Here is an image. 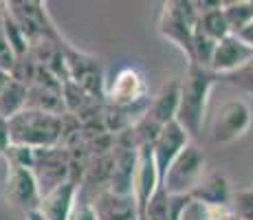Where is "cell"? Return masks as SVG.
<instances>
[{
    "label": "cell",
    "instance_id": "2e32d148",
    "mask_svg": "<svg viewBox=\"0 0 253 220\" xmlns=\"http://www.w3.org/2000/svg\"><path fill=\"white\" fill-rule=\"evenodd\" d=\"M196 29L201 33H205L207 38L216 40V42H220L222 38L231 36V29H229V24H227V18H225V11H222V7L201 13V16H198Z\"/></svg>",
    "mask_w": 253,
    "mask_h": 220
},
{
    "label": "cell",
    "instance_id": "d4e9b609",
    "mask_svg": "<svg viewBox=\"0 0 253 220\" xmlns=\"http://www.w3.org/2000/svg\"><path fill=\"white\" fill-rule=\"evenodd\" d=\"M9 80H11V75H9L7 71H2V68H0V92L4 90V86L9 84Z\"/></svg>",
    "mask_w": 253,
    "mask_h": 220
},
{
    "label": "cell",
    "instance_id": "e0dca14e",
    "mask_svg": "<svg viewBox=\"0 0 253 220\" xmlns=\"http://www.w3.org/2000/svg\"><path fill=\"white\" fill-rule=\"evenodd\" d=\"M222 11H225L227 24H229L233 36H238V33H240L247 24L253 22L251 0H233V2H222Z\"/></svg>",
    "mask_w": 253,
    "mask_h": 220
},
{
    "label": "cell",
    "instance_id": "6da1fadb",
    "mask_svg": "<svg viewBox=\"0 0 253 220\" xmlns=\"http://www.w3.org/2000/svg\"><path fill=\"white\" fill-rule=\"evenodd\" d=\"M222 77L216 75L211 68H203L198 64H187L185 77L181 80V104H178V126L196 139L203 130L209 106L211 90Z\"/></svg>",
    "mask_w": 253,
    "mask_h": 220
},
{
    "label": "cell",
    "instance_id": "603a6c76",
    "mask_svg": "<svg viewBox=\"0 0 253 220\" xmlns=\"http://www.w3.org/2000/svg\"><path fill=\"white\" fill-rule=\"evenodd\" d=\"M11 148V132H9V121L0 117V156L4 159L7 150Z\"/></svg>",
    "mask_w": 253,
    "mask_h": 220
},
{
    "label": "cell",
    "instance_id": "3957f363",
    "mask_svg": "<svg viewBox=\"0 0 253 220\" xmlns=\"http://www.w3.org/2000/svg\"><path fill=\"white\" fill-rule=\"evenodd\" d=\"M198 24V11L194 2H185V0H174V2H165L161 18H159V31L168 42L178 46L185 53V57H192V42L194 31Z\"/></svg>",
    "mask_w": 253,
    "mask_h": 220
},
{
    "label": "cell",
    "instance_id": "8fae6325",
    "mask_svg": "<svg viewBox=\"0 0 253 220\" xmlns=\"http://www.w3.org/2000/svg\"><path fill=\"white\" fill-rule=\"evenodd\" d=\"M77 185L75 180H66V183L57 185L55 189H51L48 194L42 196L40 209L46 220H71L77 207Z\"/></svg>",
    "mask_w": 253,
    "mask_h": 220
},
{
    "label": "cell",
    "instance_id": "44dd1931",
    "mask_svg": "<svg viewBox=\"0 0 253 220\" xmlns=\"http://www.w3.org/2000/svg\"><path fill=\"white\" fill-rule=\"evenodd\" d=\"M209 220H236L231 205H218V207H207Z\"/></svg>",
    "mask_w": 253,
    "mask_h": 220
},
{
    "label": "cell",
    "instance_id": "5bb4252c",
    "mask_svg": "<svg viewBox=\"0 0 253 220\" xmlns=\"http://www.w3.org/2000/svg\"><path fill=\"white\" fill-rule=\"evenodd\" d=\"M178 104H181V80H169L152 99V104L148 108V117L163 128V126L176 121Z\"/></svg>",
    "mask_w": 253,
    "mask_h": 220
},
{
    "label": "cell",
    "instance_id": "ac0fdd59",
    "mask_svg": "<svg viewBox=\"0 0 253 220\" xmlns=\"http://www.w3.org/2000/svg\"><path fill=\"white\" fill-rule=\"evenodd\" d=\"M231 209L238 220H253V187L240 189V192L233 194Z\"/></svg>",
    "mask_w": 253,
    "mask_h": 220
},
{
    "label": "cell",
    "instance_id": "7402d4cb",
    "mask_svg": "<svg viewBox=\"0 0 253 220\" xmlns=\"http://www.w3.org/2000/svg\"><path fill=\"white\" fill-rule=\"evenodd\" d=\"M71 220H99L97 218V212L92 207V203H80L75 207V214H73Z\"/></svg>",
    "mask_w": 253,
    "mask_h": 220
},
{
    "label": "cell",
    "instance_id": "4fadbf2b",
    "mask_svg": "<svg viewBox=\"0 0 253 220\" xmlns=\"http://www.w3.org/2000/svg\"><path fill=\"white\" fill-rule=\"evenodd\" d=\"M194 200L203 203L205 207H218V205H231L233 200V189L231 180L222 172H209L203 176L198 187L192 194Z\"/></svg>",
    "mask_w": 253,
    "mask_h": 220
},
{
    "label": "cell",
    "instance_id": "277c9868",
    "mask_svg": "<svg viewBox=\"0 0 253 220\" xmlns=\"http://www.w3.org/2000/svg\"><path fill=\"white\" fill-rule=\"evenodd\" d=\"M205 152L196 143H189L181 154L169 165L163 178V187L169 196H192L194 189L205 176Z\"/></svg>",
    "mask_w": 253,
    "mask_h": 220
},
{
    "label": "cell",
    "instance_id": "484cf974",
    "mask_svg": "<svg viewBox=\"0 0 253 220\" xmlns=\"http://www.w3.org/2000/svg\"><path fill=\"white\" fill-rule=\"evenodd\" d=\"M27 220H46L44 216H42L40 212H31V214H27V216H24Z\"/></svg>",
    "mask_w": 253,
    "mask_h": 220
},
{
    "label": "cell",
    "instance_id": "5b68a950",
    "mask_svg": "<svg viewBox=\"0 0 253 220\" xmlns=\"http://www.w3.org/2000/svg\"><path fill=\"white\" fill-rule=\"evenodd\" d=\"M253 124V108L247 99H229L218 108L211 119L209 136L218 145L236 143L249 132Z\"/></svg>",
    "mask_w": 253,
    "mask_h": 220
},
{
    "label": "cell",
    "instance_id": "ffe728a7",
    "mask_svg": "<svg viewBox=\"0 0 253 220\" xmlns=\"http://www.w3.org/2000/svg\"><path fill=\"white\" fill-rule=\"evenodd\" d=\"M181 220H209V214H207V207L198 200H189V205L185 207Z\"/></svg>",
    "mask_w": 253,
    "mask_h": 220
},
{
    "label": "cell",
    "instance_id": "7a4b0ae2",
    "mask_svg": "<svg viewBox=\"0 0 253 220\" xmlns=\"http://www.w3.org/2000/svg\"><path fill=\"white\" fill-rule=\"evenodd\" d=\"M13 145H27L31 150L55 148L62 139V117L55 112L24 108L20 115L9 119Z\"/></svg>",
    "mask_w": 253,
    "mask_h": 220
},
{
    "label": "cell",
    "instance_id": "d6986e66",
    "mask_svg": "<svg viewBox=\"0 0 253 220\" xmlns=\"http://www.w3.org/2000/svg\"><path fill=\"white\" fill-rule=\"evenodd\" d=\"M13 66H16V55H13L11 46H9L7 33H4V20H2V2H0V68L11 75Z\"/></svg>",
    "mask_w": 253,
    "mask_h": 220
},
{
    "label": "cell",
    "instance_id": "52a82bcc",
    "mask_svg": "<svg viewBox=\"0 0 253 220\" xmlns=\"http://www.w3.org/2000/svg\"><path fill=\"white\" fill-rule=\"evenodd\" d=\"M189 143H192V136L178 126V121H172V124L161 128L157 141L152 143V152H154V161H157V170H159V176H161V183H163L165 174H168L169 165L176 161V156L181 154Z\"/></svg>",
    "mask_w": 253,
    "mask_h": 220
},
{
    "label": "cell",
    "instance_id": "30bf717a",
    "mask_svg": "<svg viewBox=\"0 0 253 220\" xmlns=\"http://www.w3.org/2000/svg\"><path fill=\"white\" fill-rule=\"evenodd\" d=\"M134 174H137V145L117 148L110 168V185L108 189L115 194L132 196L134 192Z\"/></svg>",
    "mask_w": 253,
    "mask_h": 220
},
{
    "label": "cell",
    "instance_id": "9a60e30c",
    "mask_svg": "<svg viewBox=\"0 0 253 220\" xmlns=\"http://www.w3.org/2000/svg\"><path fill=\"white\" fill-rule=\"evenodd\" d=\"M27 106H29V86L11 77L9 84L4 86V90L0 92V117L9 121L16 115H20Z\"/></svg>",
    "mask_w": 253,
    "mask_h": 220
},
{
    "label": "cell",
    "instance_id": "ba28073f",
    "mask_svg": "<svg viewBox=\"0 0 253 220\" xmlns=\"http://www.w3.org/2000/svg\"><path fill=\"white\" fill-rule=\"evenodd\" d=\"M253 62V48L247 46L238 36H227L216 44L211 60V71L220 77H229L233 73H238L240 68Z\"/></svg>",
    "mask_w": 253,
    "mask_h": 220
},
{
    "label": "cell",
    "instance_id": "9c48e42d",
    "mask_svg": "<svg viewBox=\"0 0 253 220\" xmlns=\"http://www.w3.org/2000/svg\"><path fill=\"white\" fill-rule=\"evenodd\" d=\"M145 97V80L132 66H124L115 73L108 86V99L117 108H132L134 104L143 101Z\"/></svg>",
    "mask_w": 253,
    "mask_h": 220
},
{
    "label": "cell",
    "instance_id": "cb8c5ba5",
    "mask_svg": "<svg viewBox=\"0 0 253 220\" xmlns=\"http://www.w3.org/2000/svg\"><path fill=\"white\" fill-rule=\"evenodd\" d=\"M238 38H240V40L245 42L247 46H251V48H253V22H251V24H247V27L242 29L240 33H238Z\"/></svg>",
    "mask_w": 253,
    "mask_h": 220
},
{
    "label": "cell",
    "instance_id": "7c38bea8",
    "mask_svg": "<svg viewBox=\"0 0 253 220\" xmlns=\"http://www.w3.org/2000/svg\"><path fill=\"white\" fill-rule=\"evenodd\" d=\"M99 220H139V207L134 196L115 194L110 189L101 192L92 203Z\"/></svg>",
    "mask_w": 253,
    "mask_h": 220
},
{
    "label": "cell",
    "instance_id": "4316f807",
    "mask_svg": "<svg viewBox=\"0 0 253 220\" xmlns=\"http://www.w3.org/2000/svg\"><path fill=\"white\" fill-rule=\"evenodd\" d=\"M236 220H238V218H236Z\"/></svg>",
    "mask_w": 253,
    "mask_h": 220
},
{
    "label": "cell",
    "instance_id": "8992f818",
    "mask_svg": "<svg viewBox=\"0 0 253 220\" xmlns=\"http://www.w3.org/2000/svg\"><path fill=\"white\" fill-rule=\"evenodd\" d=\"M4 198L11 207L20 209L27 216L31 212H38L42 203V189L38 183L33 170L7 165V176H4Z\"/></svg>",
    "mask_w": 253,
    "mask_h": 220
}]
</instances>
